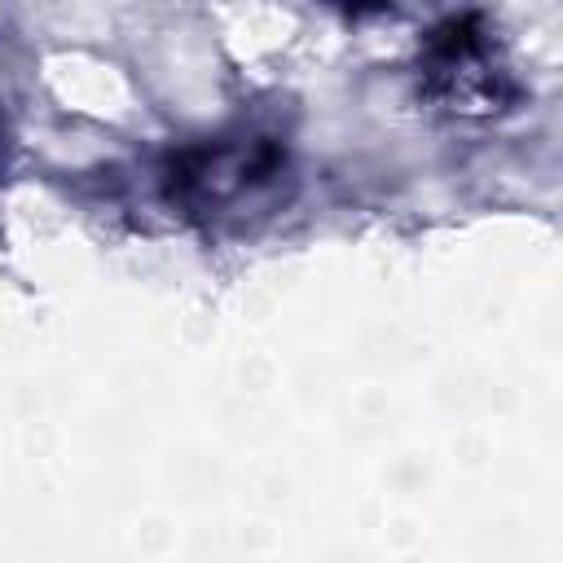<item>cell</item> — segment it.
<instances>
[{
  "label": "cell",
  "mask_w": 563,
  "mask_h": 563,
  "mask_svg": "<svg viewBox=\"0 0 563 563\" xmlns=\"http://www.w3.org/2000/svg\"><path fill=\"white\" fill-rule=\"evenodd\" d=\"M282 176V150L268 141H211L180 150L167 167L172 198L189 211L224 216L242 202H255L264 185Z\"/></svg>",
  "instance_id": "cell-1"
}]
</instances>
